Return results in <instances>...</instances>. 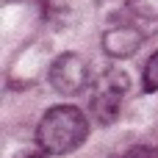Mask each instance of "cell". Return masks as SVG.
<instances>
[{"mask_svg":"<svg viewBox=\"0 0 158 158\" xmlns=\"http://www.w3.org/2000/svg\"><path fill=\"white\" fill-rule=\"evenodd\" d=\"M89 136V117L75 106L50 108L36 128V144L50 156H67L78 150Z\"/></svg>","mask_w":158,"mask_h":158,"instance_id":"cell-1","label":"cell"},{"mask_svg":"<svg viewBox=\"0 0 158 158\" xmlns=\"http://www.w3.org/2000/svg\"><path fill=\"white\" fill-rule=\"evenodd\" d=\"M50 153H44L42 147H36V150H25V153H17L14 158H47Z\"/></svg>","mask_w":158,"mask_h":158,"instance_id":"cell-8","label":"cell"},{"mask_svg":"<svg viewBox=\"0 0 158 158\" xmlns=\"http://www.w3.org/2000/svg\"><path fill=\"white\" fill-rule=\"evenodd\" d=\"M142 89H144L147 94L158 92V50L147 58V64H144V72H142Z\"/></svg>","mask_w":158,"mask_h":158,"instance_id":"cell-6","label":"cell"},{"mask_svg":"<svg viewBox=\"0 0 158 158\" xmlns=\"http://www.w3.org/2000/svg\"><path fill=\"white\" fill-rule=\"evenodd\" d=\"M114 19H125L133 28H139L147 39L158 36V0H128Z\"/></svg>","mask_w":158,"mask_h":158,"instance_id":"cell-5","label":"cell"},{"mask_svg":"<svg viewBox=\"0 0 158 158\" xmlns=\"http://www.w3.org/2000/svg\"><path fill=\"white\" fill-rule=\"evenodd\" d=\"M47 78H50V86H53L58 94H67V97L81 94V92L92 83V78H89V64H86V58H83L81 53H61V56L50 64Z\"/></svg>","mask_w":158,"mask_h":158,"instance_id":"cell-3","label":"cell"},{"mask_svg":"<svg viewBox=\"0 0 158 158\" xmlns=\"http://www.w3.org/2000/svg\"><path fill=\"white\" fill-rule=\"evenodd\" d=\"M119 158H158V147H153V144H136V147H128Z\"/></svg>","mask_w":158,"mask_h":158,"instance_id":"cell-7","label":"cell"},{"mask_svg":"<svg viewBox=\"0 0 158 158\" xmlns=\"http://www.w3.org/2000/svg\"><path fill=\"white\" fill-rule=\"evenodd\" d=\"M131 89V78L128 72H122L119 67H108L100 72L97 81H92V94H89V117L97 125H111L119 111H122V100Z\"/></svg>","mask_w":158,"mask_h":158,"instance_id":"cell-2","label":"cell"},{"mask_svg":"<svg viewBox=\"0 0 158 158\" xmlns=\"http://www.w3.org/2000/svg\"><path fill=\"white\" fill-rule=\"evenodd\" d=\"M144 42L147 36L125 19H111V28L103 33V50L111 58H131L133 53H139Z\"/></svg>","mask_w":158,"mask_h":158,"instance_id":"cell-4","label":"cell"}]
</instances>
